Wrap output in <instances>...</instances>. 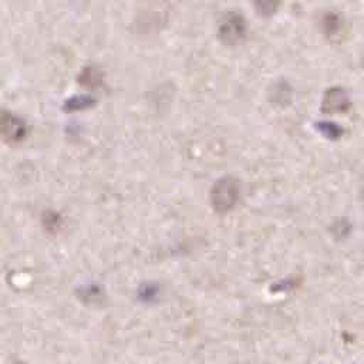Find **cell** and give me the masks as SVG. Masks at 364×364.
Segmentation results:
<instances>
[{"instance_id": "cell-1", "label": "cell", "mask_w": 364, "mask_h": 364, "mask_svg": "<svg viewBox=\"0 0 364 364\" xmlns=\"http://www.w3.org/2000/svg\"><path fill=\"white\" fill-rule=\"evenodd\" d=\"M0 132L9 141H20L26 136V124L12 113H3L0 117Z\"/></svg>"}, {"instance_id": "cell-2", "label": "cell", "mask_w": 364, "mask_h": 364, "mask_svg": "<svg viewBox=\"0 0 364 364\" xmlns=\"http://www.w3.org/2000/svg\"><path fill=\"white\" fill-rule=\"evenodd\" d=\"M15 364H23V363H15Z\"/></svg>"}]
</instances>
